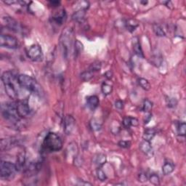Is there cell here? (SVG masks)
<instances>
[{
  "label": "cell",
  "instance_id": "484cf974",
  "mask_svg": "<svg viewBox=\"0 0 186 186\" xmlns=\"http://www.w3.org/2000/svg\"><path fill=\"white\" fill-rule=\"evenodd\" d=\"M80 76L81 79H82V80L85 81V82H88V81H89L92 78L93 72L89 71V70H87V71L82 72Z\"/></svg>",
  "mask_w": 186,
  "mask_h": 186
},
{
  "label": "cell",
  "instance_id": "4fadbf2b",
  "mask_svg": "<svg viewBox=\"0 0 186 186\" xmlns=\"http://www.w3.org/2000/svg\"><path fill=\"white\" fill-rule=\"evenodd\" d=\"M124 127L129 128L131 127H137L139 124V121L136 118H133L131 116H127L124 119L122 122Z\"/></svg>",
  "mask_w": 186,
  "mask_h": 186
},
{
  "label": "cell",
  "instance_id": "d6986e66",
  "mask_svg": "<svg viewBox=\"0 0 186 186\" xmlns=\"http://www.w3.org/2000/svg\"><path fill=\"white\" fill-rule=\"evenodd\" d=\"M86 14V10H79L78 11L75 12L73 15H72V19L74 21L76 22H82L85 19Z\"/></svg>",
  "mask_w": 186,
  "mask_h": 186
},
{
  "label": "cell",
  "instance_id": "4dcf8cb0",
  "mask_svg": "<svg viewBox=\"0 0 186 186\" xmlns=\"http://www.w3.org/2000/svg\"><path fill=\"white\" fill-rule=\"evenodd\" d=\"M152 106H153V103L151 101H150L148 99L145 100L143 102V111L150 112L152 108Z\"/></svg>",
  "mask_w": 186,
  "mask_h": 186
},
{
  "label": "cell",
  "instance_id": "8d00e7d4",
  "mask_svg": "<svg viewBox=\"0 0 186 186\" xmlns=\"http://www.w3.org/2000/svg\"><path fill=\"white\" fill-rule=\"evenodd\" d=\"M97 176L98 179L101 181H105L107 179V177L104 172L101 169V168H98L97 169Z\"/></svg>",
  "mask_w": 186,
  "mask_h": 186
},
{
  "label": "cell",
  "instance_id": "d6a6232c",
  "mask_svg": "<svg viewBox=\"0 0 186 186\" xmlns=\"http://www.w3.org/2000/svg\"><path fill=\"white\" fill-rule=\"evenodd\" d=\"M149 181L155 185H158L160 184V179H159V177L157 175H156V174H153V175H151L150 177H149Z\"/></svg>",
  "mask_w": 186,
  "mask_h": 186
},
{
  "label": "cell",
  "instance_id": "5bb4252c",
  "mask_svg": "<svg viewBox=\"0 0 186 186\" xmlns=\"http://www.w3.org/2000/svg\"><path fill=\"white\" fill-rule=\"evenodd\" d=\"M26 164V153L24 152L18 154L16 161V167L17 171H20L24 168Z\"/></svg>",
  "mask_w": 186,
  "mask_h": 186
},
{
  "label": "cell",
  "instance_id": "f546056e",
  "mask_svg": "<svg viewBox=\"0 0 186 186\" xmlns=\"http://www.w3.org/2000/svg\"><path fill=\"white\" fill-rule=\"evenodd\" d=\"M126 25H127V28L129 30V31H133L135 30V29L138 26V23L135 22V20H129L127 21V23H126Z\"/></svg>",
  "mask_w": 186,
  "mask_h": 186
},
{
  "label": "cell",
  "instance_id": "d4e9b609",
  "mask_svg": "<svg viewBox=\"0 0 186 186\" xmlns=\"http://www.w3.org/2000/svg\"><path fill=\"white\" fill-rule=\"evenodd\" d=\"M138 83H139L140 87H141L143 89H145V90L148 91L150 89V83H149L148 81L145 79L140 78L139 79H138Z\"/></svg>",
  "mask_w": 186,
  "mask_h": 186
},
{
  "label": "cell",
  "instance_id": "ba28073f",
  "mask_svg": "<svg viewBox=\"0 0 186 186\" xmlns=\"http://www.w3.org/2000/svg\"><path fill=\"white\" fill-rule=\"evenodd\" d=\"M16 108L18 115L20 118H26L31 113V108L27 101H21L16 103Z\"/></svg>",
  "mask_w": 186,
  "mask_h": 186
},
{
  "label": "cell",
  "instance_id": "83f0119b",
  "mask_svg": "<svg viewBox=\"0 0 186 186\" xmlns=\"http://www.w3.org/2000/svg\"><path fill=\"white\" fill-rule=\"evenodd\" d=\"M84 47L83 45H82V43H81L79 40H76L74 42V53L75 55L78 56L81 52H82V50H83Z\"/></svg>",
  "mask_w": 186,
  "mask_h": 186
},
{
  "label": "cell",
  "instance_id": "8992f818",
  "mask_svg": "<svg viewBox=\"0 0 186 186\" xmlns=\"http://www.w3.org/2000/svg\"><path fill=\"white\" fill-rule=\"evenodd\" d=\"M0 45L9 49H17L20 47L18 40L14 36L8 34H1L0 36Z\"/></svg>",
  "mask_w": 186,
  "mask_h": 186
},
{
  "label": "cell",
  "instance_id": "e0dca14e",
  "mask_svg": "<svg viewBox=\"0 0 186 186\" xmlns=\"http://www.w3.org/2000/svg\"><path fill=\"white\" fill-rule=\"evenodd\" d=\"M140 149L142 152L146 155H149L152 153V146L150 145V142L143 140L140 144Z\"/></svg>",
  "mask_w": 186,
  "mask_h": 186
},
{
  "label": "cell",
  "instance_id": "4316f807",
  "mask_svg": "<svg viewBox=\"0 0 186 186\" xmlns=\"http://www.w3.org/2000/svg\"><path fill=\"white\" fill-rule=\"evenodd\" d=\"M101 90L102 92H103L105 95H110V93L112 92L113 87L106 83H103L101 86Z\"/></svg>",
  "mask_w": 186,
  "mask_h": 186
},
{
  "label": "cell",
  "instance_id": "7c38bea8",
  "mask_svg": "<svg viewBox=\"0 0 186 186\" xmlns=\"http://www.w3.org/2000/svg\"><path fill=\"white\" fill-rule=\"evenodd\" d=\"M5 85V92H6L7 95H8L9 97L13 100L17 99V96H18V93L17 92V89L15 88L14 82L6 84V85Z\"/></svg>",
  "mask_w": 186,
  "mask_h": 186
},
{
  "label": "cell",
  "instance_id": "e575fe53",
  "mask_svg": "<svg viewBox=\"0 0 186 186\" xmlns=\"http://www.w3.org/2000/svg\"><path fill=\"white\" fill-rule=\"evenodd\" d=\"M166 104H167V106L169 108H175L177 106V104H178V101H177L175 98H168L166 99Z\"/></svg>",
  "mask_w": 186,
  "mask_h": 186
},
{
  "label": "cell",
  "instance_id": "f35d334b",
  "mask_svg": "<svg viewBox=\"0 0 186 186\" xmlns=\"http://www.w3.org/2000/svg\"><path fill=\"white\" fill-rule=\"evenodd\" d=\"M139 181L141 182H145L148 180V177H147L146 174L145 173H140L139 175Z\"/></svg>",
  "mask_w": 186,
  "mask_h": 186
},
{
  "label": "cell",
  "instance_id": "2e32d148",
  "mask_svg": "<svg viewBox=\"0 0 186 186\" xmlns=\"http://www.w3.org/2000/svg\"><path fill=\"white\" fill-rule=\"evenodd\" d=\"M52 19L57 24L61 25V24L64 23L66 19V13L64 10H61L60 11L58 12L57 13H56L53 17Z\"/></svg>",
  "mask_w": 186,
  "mask_h": 186
},
{
  "label": "cell",
  "instance_id": "7a4b0ae2",
  "mask_svg": "<svg viewBox=\"0 0 186 186\" xmlns=\"http://www.w3.org/2000/svg\"><path fill=\"white\" fill-rule=\"evenodd\" d=\"M17 83L22 87L36 95H40L42 92V87L36 80L31 76L26 74H20L17 76Z\"/></svg>",
  "mask_w": 186,
  "mask_h": 186
},
{
  "label": "cell",
  "instance_id": "6da1fadb",
  "mask_svg": "<svg viewBox=\"0 0 186 186\" xmlns=\"http://www.w3.org/2000/svg\"><path fill=\"white\" fill-rule=\"evenodd\" d=\"M42 147L46 152L59 151L63 148V141L57 134L49 132L44 140Z\"/></svg>",
  "mask_w": 186,
  "mask_h": 186
},
{
  "label": "cell",
  "instance_id": "1f68e13d",
  "mask_svg": "<svg viewBox=\"0 0 186 186\" xmlns=\"http://www.w3.org/2000/svg\"><path fill=\"white\" fill-rule=\"evenodd\" d=\"M153 31L158 36H164L165 35H166L165 34L164 31L162 29V28H161L160 26L157 25V24H155V25L153 26Z\"/></svg>",
  "mask_w": 186,
  "mask_h": 186
},
{
  "label": "cell",
  "instance_id": "ee69618b",
  "mask_svg": "<svg viewBox=\"0 0 186 186\" xmlns=\"http://www.w3.org/2000/svg\"><path fill=\"white\" fill-rule=\"evenodd\" d=\"M141 3H142V4H143V5H145L148 4V2H147V1H146V2L142 1V2H141Z\"/></svg>",
  "mask_w": 186,
  "mask_h": 186
},
{
  "label": "cell",
  "instance_id": "cb8c5ba5",
  "mask_svg": "<svg viewBox=\"0 0 186 186\" xmlns=\"http://www.w3.org/2000/svg\"><path fill=\"white\" fill-rule=\"evenodd\" d=\"M121 129V124L118 121H113L110 125V131L113 134H118Z\"/></svg>",
  "mask_w": 186,
  "mask_h": 186
},
{
  "label": "cell",
  "instance_id": "d590c367",
  "mask_svg": "<svg viewBox=\"0 0 186 186\" xmlns=\"http://www.w3.org/2000/svg\"><path fill=\"white\" fill-rule=\"evenodd\" d=\"M101 64L100 62H95L93 64H91L90 67H89V71H91L92 72L95 71H98L101 70Z\"/></svg>",
  "mask_w": 186,
  "mask_h": 186
},
{
  "label": "cell",
  "instance_id": "ffe728a7",
  "mask_svg": "<svg viewBox=\"0 0 186 186\" xmlns=\"http://www.w3.org/2000/svg\"><path fill=\"white\" fill-rule=\"evenodd\" d=\"M156 133L157 132H156V130L154 129H146L143 135V140H146V141L150 142V140H151L153 138V137L156 135Z\"/></svg>",
  "mask_w": 186,
  "mask_h": 186
},
{
  "label": "cell",
  "instance_id": "3957f363",
  "mask_svg": "<svg viewBox=\"0 0 186 186\" xmlns=\"http://www.w3.org/2000/svg\"><path fill=\"white\" fill-rule=\"evenodd\" d=\"M60 42L64 57L68 58L71 50V47L73 46V30L71 28H66L63 31L60 38Z\"/></svg>",
  "mask_w": 186,
  "mask_h": 186
},
{
  "label": "cell",
  "instance_id": "9a60e30c",
  "mask_svg": "<svg viewBox=\"0 0 186 186\" xmlns=\"http://www.w3.org/2000/svg\"><path fill=\"white\" fill-rule=\"evenodd\" d=\"M87 106L91 110H94L99 105V98H98V96L96 95H92L89 96V97L87 98Z\"/></svg>",
  "mask_w": 186,
  "mask_h": 186
},
{
  "label": "cell",
  "instance_id": "9c48e42d",
  "mask_svg": "<svg viewBox=\"0 0 186 186\" xmlns=\"http://www.w3.org/2000/svg\"><path fill=\"white\" fill-rule=\"evenodd\" d=\"M76 120L71 115H67L64 119V130L66 135H71L75 127Z\"/></svg>",
  "mask_w": 186,
  "mask_h": 186
},
{
  "label": "cell",
  "instance_id": "5b68a950",
  "mask_svg": "<svg viewBox=\"0 0 186 186\" xmlns=\"http://www.w3.org/2000/svg\"><path fill=\"white\" fill-rule=\"evenodd\" d=\"M17 171L16 165L10 161H2L0 164V175L1 178L6 180H11L15 177Z\"/></svg>",
  "mask_w": 186,
  "mask_h": 186
},
{
  "label": "cell",
  "instance_id": "30bf717a",
  "mask_svg": "<svg viewBox=\"0 0 186 186\" xmlns=\"http://www.w3.org/2000/svg\"><path fill=\"white\" fill-rule=\"evenodd\" d=\"M18 139L17 138H9L5 139H2L0 143V148L1 150H6L13 148L18 143Z\"/></svg>",
  "mask_w": 186,
  "mask_h": 186
},
{
  "label": "cell",
  "instance_id": "603a6c76",
  "mask_svg": "<svg viewBox=\"0 0 186 186\" xmlns=\"http://www.w3.org/2000/svg\"><path fill=\"white\" fill-rule=\"evenodd\" d=\"M133 50H134L135 53L137 55L139 56V57H144L143 50H142V48H141V45H140L139 42H136L134 43Z\"/></svg>",
  "mask_w": 186,
  "mask_h": 186
},
{
  "label": "cell",
  "instance_id": "7402d4cb",
  "mask_svg": "<svg viewBox=\"0 0 186 186\" xmlns=\"http://www.w3.org/2000/svg\"><path fill=\"white\" fill-rule=\"evenodd\" d=\"M106 157L104 155V154H99L98 155V157H96V160H95V164L97 165L98 168H101V166H103V164H106Z\"/></svg>",
  "mask_w": 186,
  "mask_h": 186
},
{
  "label": "cell",
  "instance_id": "74e56055",
  "mask_svg": "<svg viewBox=\"0 0 186 186\" xmlns=\"http://www.w3.org/2000/svg\"><path fill=\"white\" fill-rule=\"evenodd\" d=\"M119 146L123 148H129L131 145V143L129 141H126V140H121L118 143Z\"/></svg>",
  "mask_w": 186,
  "mask_h": 186
},
{
  "label": "cell",
  "instance_id": "44dd1931",
  "mask_svg": "<svg viewBox=\"0 0 186 186\" xmlns=\"http://www.w3.org/2000/svg\"><path fill=\"white\" fill-rule=\"evenodd\" d=\"M89 125L93 131H99L102 127V124L96 119H92L90 121Z\"/></svg>",
  "mask_w": 186,
  "mask_h": 186
},
{
  "label": "cell",
  "instance_id": "277c9868",
  "mask_svg": "<svg viewBox=\"0 0 186 186\" xmlns=\"http://www.w3.org/2000/svg\"><path fill=\"white\" fill-rule=\"evenodd\" d=\"M2 114L3 117L10 122L18 123L21 119L18 115L15 103H5L2 105Z\"/></svg>",
  "mask_w": 186,
  "mask_h": 186
},
{
  "label": "cell",
  "instance_id": "8fae6325",
  "mask_svg": "<svg viewBox=\"0 0 186 186\" xmlns=\"http://www.w3.org/2000/svg\"><path fill=\"white\" fill-rule=\"evenodd\" d=\"M4 20L5 23H6V26L9 29L15 31V32H20L23 30L20 24L15 19H14L13 17H5Z\"/></svg>",
  "mask_w": 186,
  "mask_h": 186
},
{
  "label": "cell",
  "instance_id": "52a82bcc",
  "mask_svg": "<svg viewBox=\"0 0 186 186\" xmlns=\"http://www.w3.org/2000/svg\"><path fill=\"white\" fill-rule=\"evenodd\" d=\"M27 55L31 60L34 62H39L43 60L42 50L38 45H34L30 47L27 51Z\"/></svg>",
  "mask_w": 186,
  "mask_h": 186
},
{
  "label": "cell",
  "instance_id": "836d02e7",
  "mask_svg": "<svg viewBox=\"0 0 186 186\" xmlns=\"http://www.w3.org/2000/svg\"><path fill=\"white\" fill-rule=\"evenodd\" d=\"M152 60L153 64L156 65L157 66H160L161 63H162V57L160 55H157V54L153 56Z\"/></svg>",
  "mask_w": 186,
  "mask_h": 186
},
{
  "label": "cell",
  "instance_id": "f1b7e54d",
  "mask_svg": "<svg viewBox=\"0 0 186 186\" xmlns=\"http://www.w3.org/2000/svg\"><path fill=\"white\" fill-rule=\"evenodd\" d=\"M178 133L179 135L180 136H185V132H186V124L185 122L179 123L178 125Z\"/></svg>",
  "mask_w": 186,
  "mask_h": 186
},
{
  "label": "cell",
  "instance_id": "b9f144b4",
  "mask_svg": "<svg viewBox=\"0 0 186 186\" xmlns=\"http://www.w3.org/2000/svg\"><path fill=\"white\" fill-rule=\"evenodd\" d=\"M4 2L6 5H13V4H15V3H18V1H14V0H10V1H5Z\"/></svg>",
  "mask_w": 186,
  "mask_h": 186
},
{
  "label": "cell",
  "instance_id": "60d3db41",
  "mask_svg": "<svg viewBox=\"0 0 186 186\" xmlns=\"http://www.w3.org/2000/svg\"><path fill=\"white\" fill-rule=\"evenodd\" d=\"M60 2L59 1H50V5L52 7H57L59 6Z\"/></svg>",
  "mask_w": 186,
  "mask_h": 186
},
{
  "label": "cell",
  "instance_id": "ac0fdd59",
  "mask_svg": "<svg viewBox=\"0 0 186 186\" xmlns=\"http://www.w3.org/2000/svg\"><path fill=\"white\" fill-rule=\"evenodd\" d=\"M175 170V165L172 161H166L162 166V172L165 175H169Z\"/></svg>",
  "mask_w": 186,
  "mask_h": 186
},
{
  "label": "cell",
  "instance_id": "ab89813d",
  "mask_svg": "<svg viewBox=\"0 0 186 186\" xmlns=\"http://www.w3.org/2000/svg\"><path fill=\"white\" fill-rule=\"evenodd\" d=\"M115 106H116V108H118V109H119V110L123 109V108H124V102L122 101H116Z\"/></svg>",
  "mask_w": 186,
  "mask_h": 186
},
{
  "label": "cell",
  "instance_id": "7bdbcfd3",
  "mask_svg": "<svg viewBox=\"0 0 186 186\" xmlns=\"http://www.w3.org/2000/svg\"><path fill=\"white\" fill-rule=\"evenodd\" d=\"M104 76H106L107 79H111V77H112V73L110 71H107L106 73L104 74Z\"/></svg>",
  "mask_w": 186,
  "mask_h": 186
}]
</instances>
